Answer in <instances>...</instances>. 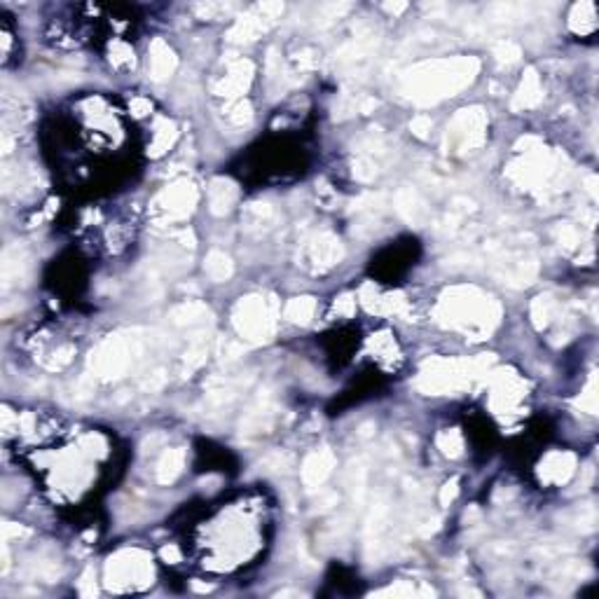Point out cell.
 I'll use <instances>...</instances> for the list:
<instances>
[{"label":"cell","mask_w":599,"mask_h":599,"mask_svg":"<svg viewBox=\"0 0 599 599\" xmlns=\"http://www.w3.org/2000/svg\"><path fill=\"white\" fill-rule=\"evenodd\" d=\"M311 314H314V302H311L309 298L293 300L288 305V309H286V316L295 323H307L311 318Z\"/></svg>","instance_id":"8"},{"label":"cell","mask_w":599,"mask_h":599,"mask_svg":"<svg viewBox=\"0 0 599 599\" xmlns=\"http://www.w3.org/2000/svg\"><path fill=\"white\" fill-rule=\"evenodd\" d=\"M441 447H443V452L445 454H459L461 452V438L457 431H450V433H443L441 436Z\"/></svg>","instance_id":"10"},{"label":"cell","mask_w":599,"mask_h":599,"mask_svg":"<svg viewBox=\"0 0 599 599\" xmlns=\"http://www.w3.org/2000/svg\"><path fill=\"white\" fill-rule=\"evenodd\" d=\"M237 199V188L230 180H215L211 185V209L213 213H225Z\"/></svg>","instance_id":"4"},{"label":"cell","mask_w":599,"mask_h":599,"mask_svg":"<svg viewBox=\"0 0 599 599\" xmlns=\"http://www.w3.org/2000/svg\"><path fill=\"white\" fill-rule=\"evenodd\" d=\"M237 325H239V330H242V335H246L249 340H265L271 330V321L265 309V302H260L258 298L242 302L237 311Z\"/></svg>","instance_id":"1"},{"label":"cell","mask_w":599,"mask_h":599,"mask_svg":"<svg viewBox=\"0 0 599 599\" xmlns=\"http://www.w3.org/2000/svg\"><path fill=\"white\" fill-rule=\"evenodd\" d=\"M333 468V457L328 452H316L311 454V457L305 461V468H302V475H305V480L309 485H316V482H323L325 475L330 473Z\"/></svg>","instance_id":"3"},{"label":"cell","mask_w":599,"mask_h":599,"mask_svg":"<svg viewBox=\"0 0 599 599\" xmlns=\"http://www.w3.org/2000/svg\"><path fill=\"white\" fill-rule=\"evenodd\" d=\"M180 466H183V452L180 450L166 452L164 459L159 461V480H162V482L176 480V475L180 473Z\"/></svg>","instance_id":"7"},{"label":"cell","mask_w":599,"mask_h":599,"mask_svg":"<svg viewBox=\"0 0 599 599\" xmlns=\"http://www.w3.org/2000/svg\"><path fill=\"white\" fill-rule=\"evenodd\" d=\"M206 271H209V276L215 279V281H225V279L232 274V262H230L225 253L213 251L209 255V260H206Z\"/></svg>","instance_id":"6"},{"label":"cell","mask_w":599,"mask_h":599,"mask_svg":"<svg viewBox=\"0 0 599 599\" xmlns=\"http://www.w3.org/2000/svg\"><path fill=\"white\" fill-rule=\"evenodd\" d=\"M311 253H314V260H318L321 265H333L342 258V246L335 237H321L318 242L311 246Z\"/></svg>","instance_id":"5"},{"label":"cell","mask_w":599,"mask_h":599,"mask_svg":"<svg viewBox=\"0 0 599 599\" xmlns=\"http://www.w3.org/2000/svg\"><path fill=\"white\" fill-rule=\"evenodd\" d=\"M157 204H164V211L171 215H185L190 206L195 204V190L193 185H176L157 199Z\"/></svg>","instance_id":"2"},{"label":"cell","mask_w":599,"mask_h":599,"mask_svg":"<svg viewBox=\"0 0 599 599\" xmlns=\"http://www.w3.org/2000/svg\"><path fill=\"white\" fill-rule=\"evenodd\" d=\"M157 52H155V57H153V73L157 80H162L169 75V70L173 68V59H171V52L166 50V47L162 43H157Z\"/></svg>","instance_id":"9"}]
</instances>
